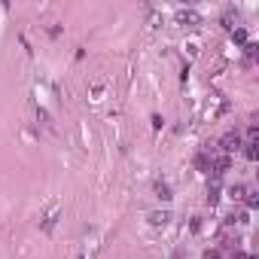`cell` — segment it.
<instances>
[{"mask_svg": "<svg viewBox=\"0 0 259 259\" xmlns=\"http://www.w3.org/2000/svg\"><path fill=\"white\" fill-rule=\"evenodd\" d=\"M241 149H244V155H247L250 162H256V159H259V141H247Z\"/></svg>", "mask_w": 259, "mask_h": 259, "instance_id": "ba28073f", "label": "cell"}, {"mask_svg": "<svg viewBox=\"0 0 259 259\" xmlns=\"http://www.w3.org/2000/svg\"><path fill=\"white\" fill-rule=\"evenodd\" d=\"M149 222H152V226H168V222H171V211H152Z\"/></svg>", "mask_w": 259, "mask_h": 259, "instance_id": "8992f818", "label": "cell"}, {"mask_svg": "<svg viewBox=\"0 0 259 259\" xmlns=\"http://www.w3.org/2000/svg\"><path fill=\"white\" fill-rule=\"evenodd\" d=\"M211 162H214L211 152H198V155H195V168L201 171V174H211Z\"/></svg>", "mask_w": 259, "mask_h": 259, "instance_id": "5b68a950", "label": "cell"}, {"mask_svg": "<svg viewBox=\"0 0 259 259\" xmlns=\"http://www.w3.org/2000/svg\"><path fill=\"white\" fill-rule=\"evenodd\" d=\"M244 204H247V211H253V207L259 204V192H256V189H247V195H244Z\"/></svg>", "mask_w": 259, "mask_h": 259, "instance_id": "9c48e42d", "label": "cell"}, {"mask_svg": "<svg viewBox=\"0 0 259 259\" xmlns=\"http://www.w3.org/2000/svg\"><path fill=\"white\" fill-rule=\"evenodd\" d=\"M152 192H155V198H159V201H171V198H174V189H171V183H165V180H155Z\"/></svg>", "mask_w": 259, "mask_h": 259, "instance_id": "3957f363", "label": "cell"}, {"mask_svg": "<svg viewBox=\"0 0 259 259\" xmlns=\"http://www.w3.org/2000/svg\"><path fill=\"white\" fill-rule=\"evenodd\" d=\"M220 201V180L211 177V183H207V204H217Z\"/></svg>", "mask_w": 259, "mask_h": 259, "instance_id": "52a82bcc", "label": "cell"}, {"mask_svg": "<svg viewBox=\"0 0 259 259\" xmlns=\"http://www.w3.org/2000/svg\"><path fill=\"white\" fill-rule=\"evenodd\" d=\"M244 52H247V58H253L256 52H259V46L256 43H244Z\"/></svg>", "mask_w": 259, "mask_h": 259, "instance_id": "7c38bea8", "label": "cell"}, {"mask_svg": "<svg viewBox=\"0 0 259 259\" xmlns=\"http://www.w3.org/2000/svg\"><path fill=\"white\" fill-rule=\"evenodd\" d=\"M226 195H229L232 201H244V195H247V186H244V183H232V186L226 189Z\"/></svg>", "mask_w": 259, "mask_h": 259, "instance_id": "277c9868", "label": "cell"}, {"mask_svg": "<svg viewBox=\"0 0 259 259\" xmlns=\"http://www.w3.org/2000/svg\"><path fill=\"white\" fill-rule=\"evenodd\" d=\"M241 147H244V137H241L238 131H226L220 137V149H222V155H232V152H238Z\"/></svg>", "mask_w": 259, "mask_h": 259, "instance_id": "6da1fadb", "label": "cell"}, {"mask_svg": "<svg viewBox=\"0 0 259 259\" xmlns=\"http://www.w3.org/2000/svg\"><path fill=\"white\" fill-rule=\"evenodd\" d=\"M232 40H235L238 46H244V43H247V31H244V28H232Z\"/></svg>", "mask_w": 259, "mask_h": 259, "instance_id": "30bf717a", "label": "cell"}, {"mask_svg": "<svg viewBox=\"0 0 259 259\" xmlns=\"http://www.w3.org/2000/svg\"><path fill=\"white\" fill-rule=\"evenodd\" d=\"M256 137H259V128L250 125V128H247V141H256Z\"/></svg>", "mask_w": 259, "mask_h": 259, "instance_id": "5bb4252c", "label": "cell"}, {"mask_svg": "<svg viewBox=\"0 0 259 259\" xmlns=\"http://www.w3.org/2000/svg\"><path fill=\"white\" fill-rule=\"evenodd\" d=\"M55 217H58V211L52 207V211L46 214V220H43V229H46V232H52V226H55Z\"/></svg>", "mask_w": 259, "mask_h": 259, "instance_id": "8fae6325", "label": "cell"}, {"mask_svg": "<svg viewBox=\"0 0 259 259\" xmlns=\"http://www.w3.org/2000/svg\"><path fill=\"white\" fill-rule=\"evenodd\" d=\"M177 22L186 25V28H198L201 25V15L195 9H177Z\"/></svg>", "mask_w": 259, "mask_h": 259, "instance_id": "7a4b0ae2", "label": "cell"}, {"mask_svg": "<svg viewBox=\"0 0 259 259\" xmlns=\"http://www.w3.org/2000/svg\"><path fill=\"white\" fill-rule=\"evenodd\" d=\"M162 125H165V119H162V116H159V113H152V128H155V131H159V128H162Z\"/></svg>", "mask_w": 259, "mask_h": 259, "instance_id": "4fadbf2b", "label": "cell"}]
</instances>
